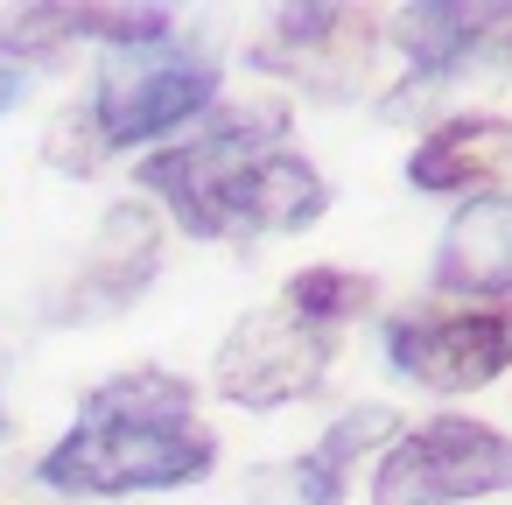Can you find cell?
<instances>
[{
	"instance_id": "1",
	"label": "cell",
	"mask_w": 512,
	"mask_h": 505,
	"mask_svg": "<svg viewBox=\"0 0 512 505\" xmlns=\"http://www.w3.org/2000/svg\"><path fill=\"white\" fill-rule=\"evenodd\" d=\"M218 463V435L197 421V393L176 372H120L85 393L71 435L36 463V484L64 498H127L176 491Z\"/></svg>"
},
{
	"instance_id": "2",
	"label": "cell",
	"mask_w": 512,
	"mask_h": 505,
	"mask_svg": "<svg viewBox=\"0 0 512 505\" xmlns=\"http://www.w3.org/2000/svg\"><path fill=\"white\" fill-rule=\"evenodd\" d=\"M218 106V57L162 36V43H134V50H106L99 64V92H92V127L113 148H148L183 134L190 120H204Z\"/></svg>"
},
{
	"instance_id": "3",
	"label": "cell",
	"mask_w": 512,
	"mask_h": 505,
	"mask_svg": "<svg viewBox=\"0 0 512 505\" xmlns=\"http://www.w3.org/2000/svg\"><path fill=\"white\" fill-rule=\"evenodd\" d=\"M512 491V435L470 414H435L407 435L372 470V505H463Z\"/></svg>"
},
{
	"instance_id": "4",
	"label": "cell",
	"mask_w": 512,
	"mask_h": 505,
	"mask_svg": "<svg viewBox=\"0 0 512 505\" xmlns=\"http://www.w3.org/2000/svg\"><path fill=\"white\" fill-rule=\"evenodd\" d=\"M386 365L407 386L428 393H477L498 372H512V309L470 302V309H414L386 323Z\"/></svg>"
},
{
	"instance_id": "5",
	"label": "cell",
	"mask_w": 512,
	"mask_h": 505,
	"mask_svg": "<svg viewBox=\"0 0 512 505\" xmlns=\"http://www.w3.org/2000/svg\"><path fill=\"white\" fill-rule=\"evenodd\" d=\"M330 358H337V337L316 330V323H302V316H288L274 302V309L232 323V337L211 358V386H218V400L267 414V407L309 400L330 379Z\"/></svg>"
},
{
	"instance_id": "6",
	"label": "cell",
	"mask_w": 512,
	"mask_h": 505,
	"mask_svg": "<svg viewBox=\"0 0 512 505\" xmlns=\"http://www.w3.org/2000/svg\"><path fill=\"white\" fill-rule=\"evenodd\" d=\"M323 211H330V183L295 148H267L239 162L225 183H211L190 211H176V225L197 239H274V232L316 225Z\"/></svg>"
},
{
	"instance_id": "7",
	"label": "cell",
	"mask_w": 512,
	"mask_h": 505,
	"mask_svg": "<svg viewBox=\"0 0 512 505\" xmlns=\"http://www.w3.org/2000/svg\"><path fill=\"white\" fill-rule=\"evenodd\" d=\"M267 148H288V106H281V99L211 106L190 141H176V148H162V155L141 162V183H148V190L169 204V218H176V211H190L211 183H225L239 162H253V155H267Z\"/></svg>"
},
{
	"instance_id": "8",
	"label": "cell",
	"mask_w": 512,
	"mask_h": 505,
	"mask_svg": "<svg viewBox=\"0 0 512 505\" xmlns=\"http://www.w3.org/2000/svg\"><path fill=\"white\" fill-rule=\"evenodd\" d=\"M372 15L358 8H281L274 15V36L253 50V71H274L302 92H323V99H351L358 78L372 71Z\"/></svg>"
},
{
	"instance_id": "9",
	"label": "cell",
	"mask_w": 512,
	"mask_h": 505,
	"mask_svg": "<svg viewBox=\"0 0 512 505\" xmlns=\"http://www.w3.org/2000/svg\"><path fill=\"white\" fill-rule=\"evenodd\" d=\"M393 50L414 64L407 85H449L470 64H512V8L505 0H484V8H463V0H421V8L393 15Z\"/></svg>"
},
{
	"instance_id": "10",
	"label": "cell",
	"mask_w": 512,
	"mask_h": 505,
	"mask_svg": "<svg viewBox=\"0 0 512 505\" xmlns=\"http://www.w3.org/2000/svg\"><path fill=\"white\" fill-rule=\"evenodd\" d=\"M162 267V225L148 204H113L99 239H92V260L78 267L71 295H64V316L71 323H99V316H120Z\"/></svg>"
},
{
	"instance_id": "11",
	"label": "cell",
	"mask_w": 512,
	"mask_h": 505,
	"mask_svg": "<svg viewBox=\"0 0 512 505\" xmlns=\"http://www.w3.org/2000/svg\"><path fill=\"white\" fill-rule=\"evenodd\" d=\"M407 183L435 190V197H505V183H512V120L463 113V120L428 127L407 155Z\"/></svg>"
},
{
	"instance_id": "12",
	"label": "cell",
	"mask_w": 512,
	"mask_h": 505,
	"mask_svg": "<svg viewBox=\"0 0 512 505\" xmlns=\"http://www.w3.org/2000/svg\"><path fill=\"white\" fill-rule=\"evenodd\" d=\"M435 281L470 302L512 295V197H470L449 218V232L435 246Z\"/></svg>"
},
{
	"instance_id": "13",
	"label": "cell",
	"mask_w": 512,
	"mask_h": 505,
	"mask_svg": "<svg viewBox=\"0 0 512 505\" xmlns=\"http://www.w3.org/2000/svg\"><path fill=\"white\" fill-rule=\"evenodd\" d=\"M281 309L337 337V323H351V316L372 309V281L351 274V267H309V274H295V281L281 288Z\"/></svg>"
},
{
	"instance_id": "14",
	"label": "cell",
	"mask_w": 512,
	"mask_h": 505,
	"mask_svg": "<svg viewBox=\"0 0 512 505\" xmlns=\"http://www.w3.org/2000/svg\"><path fill=\"white\" fill-rule=\"evenodd\" d=\"M344 491H351V477L330 470L316 449L281 456V463H260V470L246 477V498H253V505H344Z\"/></svg>"
},
{
	"instance_id": "15",
	"label": "cell",
	"mask_w": 512,
	"mask_h": 505,
	"mask_svg": "<svg viewBox=\"0 0 512 505\" xmlns=\"http://www.w3.org/2000/svg\"><path fill=\"white\" fill-rule=\"evenodd\" d=\"M50 169H64V176H92V169H106V141H99V127H92V113L85 106H71V113H57L50 120Z\"/></svg>"
},
{
	"instance_id": "16",
	"label": "cell",
	"mask_w": 512,
	"mask_h": 505,
	"mask_svg": "<svg viewBox=\"0 0 512 505\" xmlns=\"http://www.w3.org/2000/svg\"><path fill=\"white\" fill-rule=\"evenodd\" d=\"M22 99H29V71L22 64H0V120H8Z\"/></svg>"
},
{
	"instance_id": "17",
	"label": "cell",
	"mask_w": 512,
	"mask_h": 505,
	"mask_svg": "<svg viewBox=\"0 0 512 505\" xmlns=\"http://www.w3.org/2000/svg\"><path fill=\"white\" fill-rule=\"evenodd\" d=\"M0 435H8V407H0Z\"/></svg>"
}]
</instances>
